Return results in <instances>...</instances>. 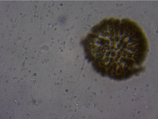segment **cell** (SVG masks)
<instances>
[{
    "label": "cell",
    "mask_w": 158,
    "mask_h": 119,
    "mask_svg": "<svg viewBox=\"0 0 158 119\" xmlns=\"http://www.w3.org/2000/svg\"><path fill=\"white\" fill-rule=\"evenodd\" d=\"M82 43L95 70L117 80L139 74L148 51L145 33L128 18L103 20L91 28Z\"/></svg>",
    "instance_id": "6da1fadb"
}]
</instances>
